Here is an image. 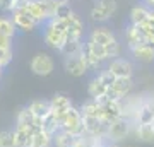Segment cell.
I'll return each instance as SVG.
<instances>
[{"label":"cell","instance_id":"cell-1","mask_svg":"<svg viewBox=\"0 0 154 147\" xmlns=\"http://www.w3.org/2000/svg\"><path fill=\"white\" fill-rule=\"evenodd\" d=\"M43 41L46 43V46L60 53V50L69 41V27H67L65 19L55 17L43 24Z\"/></svg>","mask_w":154,"mask_h":147},{"label":"cell","instance_id":"cell-2","mask_svg":"<svg viewBox=\"0 0 154 147\" xmlns=\"http://www.w3.org/2000/svg\"><path fill=\"white\" fill-rule=\"evenodd\" d=\"M60 128L62 130L69 132L75 137H82L84 135V116L81 113V108L72 106L67 111L60 120Z\"/></svg>","mask_w":154,"mask_h":147},{"label":"cell","instance_id":"cell-3","mask_svg":"<svg viewBox=\"0 0 154 147\" xmlns=\"http://www.w3.org/2000/svg\"><path fill=\"white\" fill-rule=\"evenodd\" d=\"M134 132V123L128 121L127 118H120L116 121L108 123V130H106V139L111 144H120Z\"/></svg>","mask_w":154,"mask_h":147},{"label":"cell","instance_id":"cell-4","mask_svg":"<svg viewBox=\"0 0 154 147\" xmlns=\"http://www.w3.org/2000/svg\"><path fill=\"white\" fill-rule=\"evenodd\" d=\"M96 101L99 103L101 111H103V121L111 123V121L123 118V101H116V99H111L108 96H103Z\"/></svg>","mask_w":154,"mask_h":147},{"label":"cell","instance_id":"cell-5","mask_svg":"<svg viewBox=\"0 0 154 147\" xmlns=\"http://www.w3.org/2000/svg\"><path fill=\"white\" fill-rule=\"evenodd\" d=\"M115 12H116V0H96L89 16L94 22H106Z\"/></svg>","mask_w":154,"mask_h":147},{"label":"cell","instance_id":"cell-6","mask_svg":"<svg viewBox=\"0 0 154 147\" xmlns=\"http://www.w3.org/2000/svg\"><path fill=\"white\" fill-rule=\"evenodd\" d=\"M29 67H31V72H33L34 75L46 77L50 74H53V70H55V62H53V58L48 53H38L33 57Z\"/></svg>","mask_w":154,"mask_h":147},{"label":"cell","instance_id":"cell-7","mask_svg":"<svg viewBox=\"0 0 154 147\" xmlns=\"http://www.w3.org/2000/svg\"><path fill=\"white\" fill-rule=\"evenodd\" d=\"M134 87V81L132 77H123V79H115L113 86L108 87V93L106 96L111 99H116V101H123L130 96V91Z\"/></svg>","mask_w":154,"mask_h":147},{"label":"cell","instance_id":"cell-8","mask_svg":"<svg viewBox=\"0 0 154 147\" xmlns=\"http://www.w3.org/2000/svg\"><path fill=\"white\" fill-rule=\"evenodd\" d=\"M106 70L111 72L116 79H123V77H132L134 74V65L128 58H123V57H118L115 60L108 62V67Z\"/></svg>","mask_w":154,"mask_h":147},{"label":"cell","instance_id":"cell-9","mask_svg":"<svg viewBox=\"0 0 154 147\" xmlns=\"http://www.w3.org/2000/svg\"><path fill=\"white\" fill-rule=\"evenodd\" d=\"M11 19L14 21L17 31H24V33L33 31V29H36V27L39 26L38 22L34 21L33 17L26 12V9H17V11H12L11 12Z\"/></svg>","mask_w":154,"mask_h":147},{"label":"cell","instance_id":"cell-10","mask_svg":"<svg viewBox=\"0 0 154 147\" xmlns=\"http://www.w3.org/2000/svg\"><path fill=\"white\" fill-rule=\"evenodd\" d=\"M63 67H65L67 74L72 77H82L89 70L82 53L74 55V57H67L65 60H63Z\"/></svg>","mask_w":154,"mask_h":147},{"label":"cell","instance_id":"cell-11","mask_svg":"<svg viewBox=\"0 0 154 147\" xmlns=\"http://www.w3.org/2000/svg\"><path fill=\"white\" fill-rule=\"evenodd\" d=\"M123 34H125V43L128 46V50H134V48H137V46H140V44L147 43L142 29L139 26H135V24H130L128 22L125 26V33Z\"/></svg>","mask_w":154,"mask_h":147},{"label":"cell","instance_id":"cell-12","mask_svg":"<svg viewBox=\"0 0 154 147\" xmlns=\"http://www.w3.org/2000/svg\"><path fill=\"white\" fill-rule=\"evenodd\" d=\"M50 104H51V111L55 113V116L58 120H62V116L74 106L67 94H55L53 98L50 99Z\"/></svg>","mask_w":154,"mask_h":147},{"label":"cell","instance_id":"cell-13","mask_svg":"<svg viewBox=\"0 0 154 147\" xmlns=\"http://www.w3.org/2000/svg\"><path fill=\"white\" fill-rule=\"evenodd\" d=\"M88 39H89V41H93V43H96V44L106 46L108 43L115 41L116 36L113 34V31H110V29H108V27L99 26V27H94V29H91V33H89Z\"/></svg>","mask_w":154,"mask_h":147},{"label":"cell","instance_id":"cell-14","mask_svg":"<svg viewBox=\"0 0 154 147\" xmlns=\"http://www.w3.org/2000/svg\"><path fill=\"white\" fill-rule=\"evenodd\" d=\"M128 19H130V24L142 26V24L149 22V19H151V9H149L146 4H135V5L130 9Z\"/></svg>","mask_w":154,"mask_h":147},{"label":"cell","instance_id":"cell-15","mask_svg":"<svg viewBox=\"0 0 154 147\" xmlns=\"http://www.w3.org/2000/svg\"><path fill=\"white\" fill-rule=\"evenodd\" d=\"M65 22H67V27H69V39L84 38V22L75 12H72L69 17H65Z\"/></svg>","mask_w":154,"mask_h":147},{"label":"cell","instance_id":"cell-16","mask_svg":"<svg viewBox=\"0 0 154 147\" xmlns=\"http://www.w3.org/2000/svg\"><path fill=\"white\" fill-rule=\"evenodd\" d=\"M34 130L29 127L16 125L14 128V139H16V147H31L33 145Z\"/></svg>","mask_w":154,"mask_h":147},{"label":"cell","instance_id":"cell-17","mask_svg":"<svg viewBox=\"0 0 154 147\" xmlns=\"http://www.w3.org/2000/svg\"><path fill=\"white\" fill-rule=\"evenodd\" d=\"M132 57L137 62H142V63H152L154 62V46L151 43H144L137 48L130 50Z\"/></svg>","mask_w":154,"mask_h":147},{"label":"cell","instance_id":"cell-18","mask_svg":"<svg viewBox=\"0 0 154 147\" xmlns=\"http://www.w3.org/2000/svg\"><path fill=\"white\" fill-rule=\"evenodd\" d=\"M24 9H26V12L33 17L34 21L38 22L39 26H43V24H46V22H48L46 14H45L43 7H41V4H39V0H29L28 5L24 7Z\"/></svg>","mask_w":154,"mask_h":147},{"label":"cell","instance_id":"cell-19","mask_svg":"<svg viewBox=\"0 0 154 147\" xmlns=\"http://www.w3.org/2000/svg\"><path fill=\"white\" fill-rule=\"evenodd\" d=\"M28 108L33 111L34 116H38V118H45V116H48L51 113V104L50 101L46 99H34L31 103L28 104Z\"/></svg>","mask_w":154,"mask_h":147},{"label":"cell","instance_id":"cell-20","mask_svg":"<svg viewBox=\"0 0 154 147\" xmlns=\"http://www.w3.org/2000/svg\"><path fill=\"white\" fill-rule=\"evenodd\" d=\"M81 113L82 116H89V118H101L103 120V111H101V106L96 99H88L86 103H82L81 106Z\"/></svg>","mask_w":154,"mask_h":147},{"label":"cell","instance_id":"cell-21","mask_svg":"<svg viewBox=\"0 0 154 147\" xmlns=\"http://www.w3.org/2000/svg\"><path fill=\"white\" fill-rule=\"evenodd\" d=\"M88 93H89V98L91 99H99L103 98V96H106V93H108V87L103 84V82L99 81V77H93L91 79V82H89L88 86Z\"/></svg>","mask_w":154,"mask_h":147},{"label":"cell","instance_id":"cell-22","mask_svg":"<svg viewBox=\"0 0 154 147\" xmlns=\"http://www.w3.org/2000/svg\"><path fill=\"white\" fill-rule=\"evenodd\" d=\"M134 135L139 142H154V128H152V123L151 125H134Z\"/></svg>","mask_w":154,"mask_h":147},{"label":"cell","instance_id":"cell-23","mask_svg":"<svg viewBox=\"0 0 154 147\" xmlns=\"http://www.w3.org/2000/svg\"><path fill=\"white\" fill-rule=\"evenodd\" d=\"M79 137L72 135L69 132L65 130H60L57 132L55 135H53V142H55V147H74L75 145V142Z\"/></svg>","mask_w":154,"mask_h":147},{"label":"cell","instance_id":"cell-24","mask_svg":"<svg viewBox=\"0 0 154 147\" xmlns=\"http://www.w3.org/2000/svg\"><path fill=\"white\" fill-rule=\"evenodd\" d=\"M82 48H84V39H69L65 46L60 50V53L67 58V57H74V55L82 53Z\"/></svg>","mask_w":154,"mask_h":147},{"label":"cell","instance_id":"cell-25","mask_svg":"<svg viewBox=\"0 0 154 147\" xmlns=\"http://www.w3.org/2000/svg\"><path fill=\"white\" fill-rule=\"evenodd\" d=\"M55 142H53V135L48 133L45 130H38L34 132V137H33V145L31 147H53Z\"/></svg>","mask_w":154,"mask_h":147},{"label":"cell","instance_id":"cell-26","mask_svg":"<svg viewBox=\"0 0 154 147\" xmlns=\"http://www.w3.org/2000/svg\"><path fill=\"white\" fill-rule=\"evenodd\" d=\"M43 130L48 132V133H51V135H55L57 132H60V120L55 116V113L51 111V113L48 115V116H45L43 118Z\"/></svg>","mask_w":154,"mask_h":147},{"label":"cell","instance_id":"cell-27","mask_svg":"<svg viewBox=\"0 0 154 147\" xmlns=\"http://www.w3.org/2000/svg\"><path fill=\"white\" fill-rule=\"evenodd\" d=\"M82 55H84V60H86V63H88V69L89 70H94V72H98L99 69H101V65H103V62L99 60L98 57L91 51V50L84 44V48H82Z\"/></svg>","mask_w":154,"mask_h":147},{"label":"cell","instance_id":"cell-28","mask_svg":"<svg viewBox=\"0 0 154 147\" xmlns=\"http://www.w3.org/2000/svg\"><path fill=\"white\" fill-rule=\"evenodd\" d=\"M39 4L43 7L45 14H46V19L51 21L55 19L57 14H58V7H60V2L58 0H39Z\"/></svg>","mask_w":154,"mask_h":147},{"label":"cell","instance_id":"cell-29","mask_svg":"<svg viewBox=\"0 0 154 147\" xmlns=\"http://www.w3.org/2000/svg\"><path fill=\"white\" fill-rule=\"evenodd\" d=\"M16 31L17 27L16 24H14V21H12L11 17H0V34L2 36H9V38H14L16 36Z\"/></svg>","mask_w":154,"mask_h":147},{"label":"cell","instance_id":"cell-30","mask_svg":"<svg viewBox=\"0 0 154 147\" xmlns=\"http://www.w3.org/2000/svg\"><path fill=\"white\" fill-rule=\"evenodd\" d=\"M105 53H106V58H108V62L118 58V57H120V53H122V43L118 41V39H115V41L108 43V44L105 46Z\"/></svg>","mask_w":154,"mask_h":147},{"label":"cell","instance_id":"cell-31","mask_svg":"<svg viewBox=\"0 0 154 147\" xmlns=\"http://www.w3.org/2000/svg\"><path fill=\"white\" fill-rule=\"evenodd\" d=\"M0 147H16L14 130H0Z\"/></svg>","mask_w":154,"mask_h":147},{"label":"cell","instance_id":"cell-32","mask_svg":"<svg viewBox=\"0 0 154 147\" xmlns=\"http://www.w3.org/2000/svg\"><path fill=\"white\" fill-rule=\"evenodd\" d=\"M96 75L99 77V81L103 82L106 87H111V86H113V82H115V79H116V77L113 75L111 72H108L106 69H105V70H101V72H98Z\"/></svg>","mask_w":154,"mask_h":147},{"label":"cell","instance_id":"cell-33","mask_svg":"<svg viewBox=\"0 0 154 147\" xmlns=\"http://www.w3.org/2000/svg\"><path fill=\"white\" fill-rule=\"evenodd\" d=\"M11 62H12V48L0 50V69H5Z\"/></svg>","mask_w":154,"mask_h":147},{"label":"cell","instance_id":"cell-34","mask_svg":"<svg viewBox=\"0 0 154 147\" xmlns=\"http://www.w3.org/2000/svg\"><path fill=\"white\" fill-rule=\"evenodd\" d=\"M14 4H16V0H0V9L4 12H12Z\"/></svg>","mask_w":154,"mask_h":147},{"label":"cell","instance_id":"cell-35","mask_svg":"<svg viewBox=\"0 0 154 147\" xmlns=\"http://www.w3.org/2000/svg\"><path fill=\"white\" fill-rule=\"evenodd\" d=\"M9 48H12V38L0 34V50H9Z\"/></svg>","mask_w":154,"mask_h":147},{"label":"cell","instance_id":"cell-36","mask_svg":"<svg viewBox=\"0 0 154 147\" xmlns=\"http://www.w3.org/2000/svg\"><path fill=\"white\" fill-rule=\"evenodd\" d=\"M142 4H146L149 9H154V0H142Z\"/></svg>","mask_w":154,"mask_h":147},{"label":"cell","instance_id":"cell-37","mask_svg":"<svg viewBox=\"0 0 154 147\" xmlns=\"http://www.w3.org/2000/svg\"><path fill=\"white\" fill-rule=\"evenodd\" d=\"M151 21L154 22V9H151Z\"/></svg>","mask_w":154,"mask_h":147},{"label":"cell","instance_id":"cell-38","mask_svg":"<svg viewBox=\"0 0 154 147\" xmlns=\"http://www.w3.org/2000/svg\"><path fill=\"white\" fill-rule=\"evenodd\" d=\"M58 2H60V4H69L70 0H58Z\"/></svg>","mask_w":154,"mask_h":147},{"label":"cell","instance_id":"cell-39","mask_svg":"<svg viewBox=\"0 0 154 147\" xmlns=\"http://www.w3.org/2000/svg\"><path fill=\"white\" fill-rule=\"evenodd\" d=\"M2 70H4V69H0V81H2V75H4V72Z\"/></svg>","mask_w":154,"mask_h":147},{"label":"cell","instance_id":"cell-40","mask_svg":"<svg viewBox=\"0 0 154 147\" xmlns=\"http://www.w3.org/2000/svg\"><path fill=\"white\" fill-rule=\"evenodd\" d=\"M110 147H122V145H118V144H111Z\"/></svg>","mask_w":154,"mask_h":147},{"label":"cell","instance_id":"cell-41","mask_svg":"<svg viewBox=\"0 0 154 147\" xmlns=\"http://www.w3.org/2000/svg\"><path fill=\"white\" fill-rule=\"evenodd\" d=\"M152 128H154V121H152Z\"/></svg>","mask_w":154,"mask_h":147}]
</instances>
